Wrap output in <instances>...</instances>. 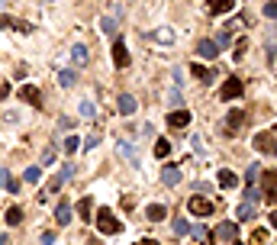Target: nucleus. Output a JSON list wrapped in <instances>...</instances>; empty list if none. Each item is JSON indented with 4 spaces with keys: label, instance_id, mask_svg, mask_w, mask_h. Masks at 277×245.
Masks as SVG:
<instances>
[{
    "label": "nucleus",
    "instance_id": "obj_1",
    "mask_svg": "<svg viewBox=\"0 0 277 245\" xmlns=\"http://www.w3.org/2000/svg\"><path fill=\"white\" fill-rule=\"evenodd\" d=\"M97 229L103 232V236H119V232H123V223L113 216L110 206H100L97 210Z\"/></svg>",
    "mask_w": 277,
    "mask_h": 245
},
{
    "label": "nucleus",
    "instance_id": "obj_2",
    "mask_svg": "<svg viewBox=\"0 0 277 245\" xmlns=\"http://www.w3.org/2000/svg\"><path fill=\"white\" fill-rule=\"evenodd\" d=\"M242 78H226L223 81V87H219V100H229V103H232V100H238V97H242Z\"/></svg>",
    "mask_w": 277,
    "mask_h": 245
},
{
    "label": "nucleus",
    "instance_id": "obj_3",
    "mask_svg": "<svg viewBox=\"0 0 277 245\" xmlns=\"http://www.w3.org/2000/svg\"><path fill=\"white\" fill-rule=\"evenodd\" d=\"M213 210H216V203L207 200V197H190V200H187V213H190V216H210Z\"/></svg>",
    "mask_w": 277,
    "mask_h": 245
},
{
    "label": "nucleus",
    "instance_id": "obj_4",
    "mask_svg": "<svg viewBox=\"0 0 277 245\" xmlns=\"http://www.w3.org/2000/svg\"><path fill=\"white\" fill-rule=\"evenodd\" d=\"M71 174H75V168H71V165H62V168H58L55 174L49 178V190H52V194H55V190H62L65 184L71 181Z\"/></svg>",
    "mask_w": 277,
    "mask_h": 245
},
{
    "label": "nucleus",
    "instance_id": "obj_5",
    "mask_svg": "<svg viewBox=\"0 0 277 245\" xmlns=\"http://www.w3.org/2000/svg\"><path fill=\"white\" fill-rule=\"evenodd\" d=\"M251 145H255L261 155H277V142H274L271 132H258V136L251 139Z\"/></svg>",
    "mask_w": 277,
    "mask_h": 245
},
{
    "label": "nucleus",
    "instance_id": "obj_6",
    "mask_svg": "<svg viewBox=\"0 0 277 245\" xmlns=\"http://www.w3.org/2000/svg\"><path fill=\"white\" fill-rule=\"evenodd\" d=\"M245 126V113H242V110H229V116H226V132H229V136H235V132L238 129H242Z\"/></svg>",
    "mask_w": 277,
    "mask_h": 245
},
{
    "label": "nucleus",
    "instance_id": "obj_7",
    "mask_svg": "<svg viewBox=\"0 0 277 245\" xmlns=\"http://www.w3.org/2000/svg\"><path fill=\"white\" fill-rule=\"evenodd\" d=\"M110 52H113V65H116V68H129V48H126L123 39H116Z\"/></svg>",
    "mask_w": 277,
    "mask_h": 245
},
{
    "label": "nucleus",
    "instance_id": "obj_8",
    "mask_svg": "<svg viewBox=\"0 0 277 245\" xmlns=\"http://www.w3.org/2000/svg\"><path fill=\"white\" fill-rule=\"evenodd\" d=\"M164 122H168L171 129H184L187 122H190V110H171V113L164 116Z\"/></svg>",
    "mask_w": 277,
    "mask_h": 245
},
{
    "label": "nucleus",
    "instance_id": "obj_9",
    "mask_svg": "<svg viewBox=\"0 0 277 245\" xmlns=\"http://www.w3.org/2000/svg\"><path fill=\"white\" fill-rule=\"evenodd\" d=\"M116 149H119V155H123V158H126V162H129L132 168H139V165H142V162H139V155H136V149H132V142L119 139V142H116Z\"/></svg>",
    "mask_w": 277,
    "mask_h": 245
},
{
    "label": "nucleus",
    "instance_id": "obj_10",
    "mask_svg": "<svg viewBox=\"0 0 277 245\" xmlns=\"http://www.w3.org/2000/svg\"><path fill=\"white\" fill-rule=\"evenodd\" d=\"M264 197H268V203H277V171L264 174Z\"/></svg>",
    "mask_w": 277,
    "mask_h": 245
},
{
    "label": "nucleus",
    "instance_id": "obj_11",
    "mask_svg": "<svg viewBox=\"0 0 277 245\" xmlns=\"http://www.w3.org/2000/svg\"><path fill=\"white\" fill-rule=\"evenodd\" d=\"M216 239H219V242H235V239H238V226H235V223H219Z\"/></svg>",
    "mask_w": 277,
    "mask_h": 245
},
{
    "label": "nucleus",
    "instance_id": "obj_12",
    "mask_svg": "<svg viewBox=\"0 0 277 245\" xmlns=\"http://www.w3.org/2000/svg\"><path fill=\"white\" fill-rule=\"evenodd\" d=\"M216 181H219V187H226V190H232V187H238V174H235V171H229V168H223V171H216Z\"/></svg>",
    "mask_w": 277,
    "mask_h": 245
},
{
    "label": "nucleus",
    "instance_id": "obj_13",
    "mask_svg": "<svg viewBox=\"0 0 277 245\" xmlns=\"http://www.w3.org/2000/svg\"><path fill=\"white\" fill-rule=\"evenodd\" d=\"M20 97H23L26 103H32V107L42 103V94H39V87H32V84H23V87H20Z\"/></svg>",
    "mask_w": 277,
    "mask_h": 245
},
{
    "label": "nucleus",
    "instance_id": "obj_14",
    "mask_svg": "<svg viewBox=\"0 0 277 245\" xmlns=\"http://www.w3.org/2000/svg\"><path fill=\"white\" fill-rule=\"evenodd\" d=\"M71 216H75V210H71V203L68 200H62L55 206V219H58V226H68L71 223Z\"/></svg>",
    "mask_w": 277,
    "mask_h": 245
},
{
    "label": "nucleus",
    "instance_id": "obj_15",
    "mask_svg": "<svg viewBox=\"0 0 277 245\" xmlns=\"http://www.w3.org/2000/svg\"><path fill=\"white\" fill-rule=\"evenodd\" d=\"M116 107H119V113H123V116H132V113H136V97H132V94H119Z\"/></svg>",
    "mask_w": 277,
    "mask_h": 245
},
{
    "label": "nucleus",
    "instance_id": "obj_16",
    "mask_svg": "<svg viewBox=\"0 0 277 245\" xmlns=\"http://www.w3.org/2000/svg\"><path fill=\"white\" fill-rule=\"evenodd\" d=\"M197 55H200V58H216V55H219V48H216L213 39H200V42H197Z\"/></svg>",
    "mask_w": 277,
    "mask_h": 245
},
{
    "label": "nucleus",
    "instance_id": "obj_17",
    "mask_svg": "<svg viewBox=\"0 0 277 245\" xmlns=\"http://www.w3.org/2000/svg\"><path fill=\"white\" fill-rule=\"evenodd\" d=\"M255 210H258V203H238L235 206V219H242V223H248V219H255Z\"/></svg>",
    "mask_w": 277,
    "mask_h": 245
},
{
    "label": "nucleus",
    "instance_id": "obj_18",
    "mask_svg": "<svg viewBox=\"0 0 277 245\" xmlns=\"http://www.w3.org/2000/svg\"><path fill=\"white\" fill-rule=\"evenodd\" d=\"M229 10H235V0H210V13L213 16L229 13Z\"/></svg>",
    "mask_w": 277,
    "mask_h": 245
},
{
    "label": "nucleus",
    "instance_id": "obj_19",
    "mask_svg": "<svg viewBox=\"0 0 277 245\" xmlns=\"http://www.w3.org/2000/svg\"><path fill=\"white\" fill-rule=\"evenodd\" d=\"M161 181L168 184V187H174V184H180V168H174V165H168V168L161 171Z\"/></svg>",
    "mask_w": 277,
    "mask_h": 245
},
{
    "label": "nucleus",
    "instance_id": "obj_20",
    "mask_svg": "<svg viewBox=\"0 0 277 245\" xmlns=\"http://www.w3.org/2000/svg\"><path fill=\"white\" fill-rule=\"evenodd\" d=\"M145 216L152 219V223H161V219L168 216V206H164V203H152L149 210H145Z\"/></svg>",
    "mask_w": 277,
    "mask_h": 245
},
{
    "label": "nucleus",
    "instance_id": "obj_21",
    "mask_svg": "<svg viewBox=\"0 0 277 245\" xmlns=\"http://www.w3.org/2000/svg\"><path fill=\"white\" fill-rule=\"evenodd\" d=\"M58 84H62V87H75V84H78V71L62 68V71H58Z\"/></svg>",
    "mask_w": 277,
    "mask_h": 245
},
{
    "label": "nucleus",
    "instance_id": "obj_22",
    "mask_svg": "<svg viewBox=\"0 0 277 245\" xmlns=\"http://www.w3.org/2000/svg\"><path fill=\"white\" fill-rule=\"evenodd\" d=\"M0 26H4V29H20V32H32L29 23H20V20H13V16H4V20H0Z\"/></svg>",
    "mask_w": 277,
    "mask_h": 245
},
{
    "label": "nucleus",
    "instance_id": "obj_23",
    "mask_svg": "<svg viewBox=\"0 0 277 245\" xmlns=\"http://www.w3.org/2000/svg\"><path fill=\"white\" fill-rule=\"evenodd\" d=\"M0 187L10 190V194H16V187H20V184H16L13 178H10V171H7V168H0Z\"/></svg>",
    "mask_w": 277,
    "mask_h": 245
},
{
    "label": "nucleus",
    "instance_id": "obj_24",
    "mask_svg": "<svg viewBox=\"0 0 277 245\" xmlns=\"http://www.w3.org/2000/svg\"><path fill=\"white\" fill-rule=\"evenodd\" d=\"M190 71H194V78L203 81V84H210V81H213V71H210V68H203V65H190Z\"/></svg>",
    "mask_w": 277,
    "mask_h": 245
},
{
    "label": "nucleus",
    "instance_id": "obj_25",
    "mask_svg": "<svg viewBox=\"0 0 277 245\" xmlns=\"http://www.w3.org/2000/svg\"><path fill=\"white\" fill-rule=\"evenodd\" d=\"M155 42H161V45H174V29H155Z\"/></svg>",
    "mask_w": 277,
    "mask_h": 245
},
{
    "label": "nucleus",
    "instance_id": "obj_26",
    "mask_svg": "<svg viewBox=\"0 0 277 245\" xmlns=\"http://www.w3.org/2000/svg\"><path fill=\"white\" fill-rule=\"evenodd\" d=\"M155 155H158V158H168V155H171V142H168V139H158V142H155Z\"/></svg>",
    "mask_w": 277,
    "mask_h": 245
},
{
    "label": "nucleus",
    "instance_id": "obj_27",
    "mask_svg": "<svg viewBox=\"0 0 277 245\" xmlns=\"http://www.w3.org/2000/svg\"><path fill=\"white\" fill-rule=\"evenodd\" d=\"M23 178H26L29 184H39V181H42V168L32 165V168H26V174H23Z\"/></svg>",
    "mask_w": 277,
    "mask_h": 245
},
{
    "label": "nucleus",
    "instance_id": "obj_28",
    "mask_svg": "<svg viewBox=\"0 0 277 245\" xmlns=\"http://www.w3.org/2000/svg\"><path fill=\"white\" fill-rule=\"evenodd\" d=\"M75 152H81V139L78 136H68L65 139V155H75Z\"/></svg>",
    "mask_w": 277,
    "mask_h": 245
},
{
    "label": "nucleus",
    "instance_id": "obj_29",
    "mask_svg": "<svg viewBox=\"0 0 277 245\" xmlns=\"http://www.w3.org/2000/svg\"><path fill=\"white\" fill-rule=\"evenodd\" d=\"M71 58H75L78 65H87V48H84V45H75V48H71Z\"/></svg>",
    "mask_w": 277,
    "mask_h": 245
},
{
    "label": "nucleus",
    "instance_id": "obj_30",
    "mask_svg": "<svg viewBox=\"0 0 277 245\" xmlns=\"http://www.w3.org/2000/svg\"><path fill=\"white\" fill-rule=\"evenodd\" d=\"M187 232H190V223H187L184 216H177L174 219V236H187Z\"/></svg>",
    "mask_w": 277,
    "mask_h": 245
},
{
    "label": "nucleus",
    "instance_id": "obj_31",
    "mask_svg": "<svg viewBox=\"0 0 277 245\" xmlns=\"http://www.w3.org/2000/svg\"><path fill=\"white\" fill-rule=\"evenodd\" d=\"M81 116H87V119L97 116V107H94V100H81Z\"/></svg>",
    "mask_w": 277,
    "mask_h": 245
},
{
    "label": "nucleus",
    "instance_id": "obj_32",
    "mask_svg": "<svg viewBox=\"0 0 277 245\" xmlns=\"http://www.w3.org/2000/svg\"><path fill=\"white\" fill-rule=\"evenodd\" d=\"M168 103H171L174 110H184V107H180V103H184V97H180V87H174L171 94H168Z\"/></svg>",
    "mask_w": 277,
    "mask_h": 245
},
{
    "label": "nucleus",
    "instance_id": "obj_33",
    "mask_svg": "<svg viewBox=\"0 0 277 245\" xmlns=\"http://www.w3.org/2000/svg\"><path fill=\"white\" fill-rule=\"evenodd\" d=\"M20 219H23V210H20V206H10V210H7V223H10V226H16Z\"/></svg>",
    "mask_w": 277,
    "mask_h": 245
},
{
    "label": "nucleus",
    "instance_id": "obj_34",
    "mask_svg": "<svg viewBox=\"0 0 277 245\" xmlns=\"http://www.w3.org/2000/svg\"><path fill=\"white\" fill-rule=\"evenodd\" d=\"M100 29H103L106 36H113V32H116V20H110V16H103V20H100Z\"/></svg>",
    "mask_w": 277,
    "mask_h": 245
},
{
    "label": "nucleus",
    "instance_id": "obj_35",
    "mask_svg": "<svg viewBox=\"0 0 277 245\" xmlns=\"http://www.w3.org/2000/svg\"><path fill=\"white\" fill-rule=\"evenodd\" d=\"M261 13L268 16V20H277V4H274V0H268V4L261 7Z\"/></svg>",
    "mask_w": 277,
    "mask_h": 245
},
{
    "label": "nucleus",
    "instance_id": "obj_36",
    "mask_svg": "<svg viewBox=\"0 0 277 245\" xmlns=\"http://www.w3.org/2000/svg\"><path fill=\"white\" fill-rule=\"evenodd\" d=\"M78 213H81L84 219H90V197H84V200L78 203Z\"/></svg>",
    "mask_w": 277,
    "mask_h": 245
},
{
    "label": "nucleus",
    "instance_id": "obj_37",
    "mask_svg": "<svg viewBox=\"0 0 277 245\" xmlns=\"http://www.w3.org/2000/svg\"><path fill=\"white\" fill-rule=\"evenodd\" d=\"M245 48H248V42H245V39H238V42H235V52H232V58H235V61H242Z\"/></svg>",
    "mask_w": 277,
    "mask_h": 245
},
{
    "label": "nucleus",
    "instance_id": "obj_38",
    "mask_svg": "<svg viewBox=\"0 0 277 245\" xmlns=\"http://www.w3.org/2000/svg\"><path fill=\"white\" fill-rule=\"evenodd\" d=\"M258 178H261V165H251V168H248V174H245V181H248V184H255Z\"/></svg>",
    "mask_w": 277,
    "mask_h": 245
},
{
    "label": "nucleus",
    "instance_id": "obj_39",
    "mask_svg": "<svg viewBox=\"0 0 277 245\" xmlns=\"http://www.w3.org/2000/svg\"><path fill=\"white\" fill-rule=\"evenodd\" d=\"M245 200H248V203H258V200H261V194H258L255 187H248V190H245Z\"/></svg>",
    "mask_w": 277,
    "mask_h": 245
},
{
    "label": "nucleus",
    "instance_id": "obj_40",
    "mask_svg": "<svg viewBox=\"0 0 277 245\" xmlns=\"http://www.w3.org/2000/svg\"><path fill=\"white\" fill-rule=\"evenodd\" d=\"M264 239H268V232H264V229H258L255 236H251V245H264Z\"/></svg>",
    "mask_w": 277,
    "mask_h": 245
},
{
    "label": "nucleus",
    "instance_id": "obj_41",
    "mask_svg": "<svg viewBox=\"0 0 277 245\" xmlns=\"http://www.w3.org/2000/svg\"><path fill=\"white\" fill-rule=\"evenodd\" d=\"M97 142H100V136H87V139H84V149H94Z\"/></svg>",
    "mask_w": 277,
    "mask_h": 245
},
{
    "label": "nucleus",
    "instance_id": "obj_42",
    "mask_svg": "<svg viewBox=\"0 0 277 245\" xmlns=\"http://www.w3.org/2000/svg\"><path fill=\"white\" fill-rule=\"evenodd\" d=\"M190 232H194L197 239H207V229H203V226H190Z\"/></svg>",
    "mask_w": 277,
    "mask_h": 245
},
{
    "label": "nucleus",
    "instance_id": "obj_43",
    "mask_svg": "<svg viewBox=\"0 0 277 245\" xmlns=\"http://www.w3.org/2000/svg\"><path fill=\"white\" fill-rule=\"evenodd\" d=\"M190 145H194V152H203V139H200V136L190 139Z\"/></svg>",
    "mask_w": 277,
    "mask_h": 245
},
{
    "label": "nucleus",
    "instance_id": "obj_44",
    "mask_svg": "<svg viewBox=\"0 0 277 245\" xmlns=\"http://www.w3.org/2000/svg\"><path fill=\"white\" fill-rule=\"evenodd\" d=\"M55 242V232H42V245H52Z\"/></svg>",
    "mask_w": 277,
    "mask_h": 245
},
{
    "label": "nucleus",
    "instance_id": "obj_45",
    "mask_svg": "<svg viewBox=\"0 0 277 245\" xmlns=\"http://www.w3.org/2000/svg\"><path fill=\"white\" fill-rule=\"evenodd\" d=\"M268 223H271V226H274V229H277V210H274V213H271V216H268Z\"/></svg>",
    "mask_w": 277,
    "mask_h": 245
},
{
    "label": "nucleus",
    "instance_id": "obj_46",
    "mask_svg": "<svg viewBox=\"0 0 277 245\" xmlns=\"http://www.w3.org/2000/svg\"><path fill=\"white\" fill-rule=\"evenodd\" d=\"M136 245H158V242H155V239H139Z\"/></svg>",
    "mask_w": 277,
    "mask_h": 245
},
{
    "label": "nucleus",
    "instance_id": "obj_47",
    "mask_svg": "<svg viewBox=\"0 0 277 245\" xmlns=\"http://www.w3.org/2000/svg\"><path fill=\"white\" fill-rule=\"evenodd\" d=\"M7 242H10V239H7V236H0V245H7Z\"/></svg>",
    "mask_w": 277,
    "mask_h": 245
}]
</instances>
